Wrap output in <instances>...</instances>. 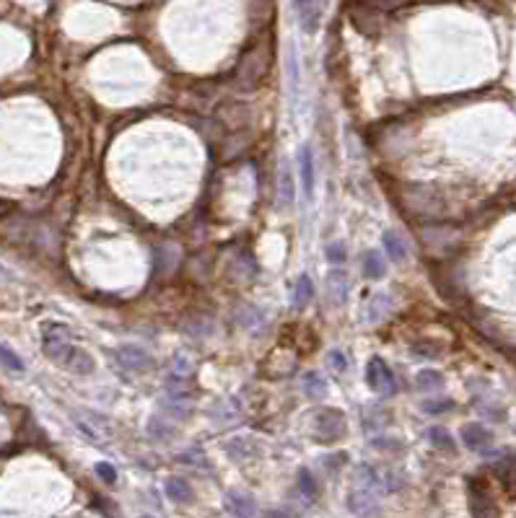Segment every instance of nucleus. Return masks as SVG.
Listing matches in <instances>:
<instances>
[{
	"mask_svg": "<svg viewBox=\"0 0 516 518\" xmlns=\"http://www.w3.org/2000/svg\"><path fill=\"white\" fill-rule=\"evenodd\" d=\"M327 360H330V366H333L337 373H345V371H348V360H345V355L340 353V350H333Z\"/></svg>",
	"mask_w": 516,
	"mask_h": 518,
	"instance_id": "393cba45",
	"label": "nucleus"
},
{
	"mask_svg": "<svg viewBox=\"0 0 516 518\" xmlns=\"http://www.w3.org/2000/svg\"><path fill=\"white\" fill-rule=\"evenodd\" d=\"M60 366H65L68 371L78 373V376H91V373L97 371V363H94V358L88 355L83 347H76V345L68 347V355L63 358V363H60Z\"/></svg>",
	"mask_w": 516,
	"mask_h": 518,
	"instance_id": "39448f33",
	"label": "nucleus"
},
{
	"mask_svg": "<svg viewBox=\"0 0 516 518\" xmlns=\"http://www.w3.org/2000/svg\"><path fill=\"white\" fill-rule=\"evenodd\" d=\"M293 197H296L293 179H290L288 166H283V172H280V200H283V205H286V207H290V205H293Z\"/></svg>",
	"mask_w": 516,
	"mask_h": 518,
	"instance_id": "f3484780",
	"label": "nucleus"
},
{
	"mask_svg": "<svg viewBox=\"0 0 516 518\" xmlns=\"http://www.w3.org/2000/svg\"><path fill=\"white\" fill-rule=\"evenodd\" d=\"M0 363L13 371V373H23V360L16 355V350L8 345H0Z\"/></svg>",
	"mask_w": 516,
	"mask_h": 518,
	"instance_id": "6ab92c4d",
	"label": "nucleus"
},
{
	"mask_svg": "<svg viewBox=\"0 0 516 518\" xmlns=\"http://www.w3.org/2000/svg\"><path fill=\"white\" fill-rule=\"evenodd\" d=\"M304 391H306L309 397H314V400H319V397L327 394V384H324V378H319L317 373H306V376H304Z\"/></svg>",
	"mask_w": 516,
	"mask_h": 518,
	"instance_id": "a211bd4d",
	"label": "nucleus"
},
{
	"mask_svg": "<svg viewBox=\"0 0 516 518\" xmlns=\"http://www.w3.org/2000/svg\"><path fill=\"white\" fill-rule=\"evenodd\" d=\"M428 438L436 448H441V451H454V441H452V435H449L446 428H430Z\"/></svg>",
	"mask_w": 516,
	"mask_h": 518,
	"instance_id": "412c9836",
	"label": "nucleus"
},
{
	"mask_svg": "<svg viewBox=\"0 0 516 518\" xmlns=\"http://www.w3.org/2000/svg\"><path fill=\"white\" fill-rule=\"evenodd\" d=\"M177 428L169 422V415H153L148 420V435L156 438V441H172Z\"/></svg>",
	"mask_w": 516,
	"mask_h": 518,
	"instance_id": "9d476101",
	"label": "nucleus"
},
{
	"mask_svg": "<svg viewBox=\"0 0 516 518\" xmlns=\"http://www.w3.org/2000/svg\"><path fill=\"white\" fill-rule=\"evenodd\" d=\"M364 272L368 275V278H374V280H379L384 272H387V265H384V257L379 254V251H368L364 257Z\"/></svg>",
	"mask_w": 516,
	"mask_h": 518,
	"instance_id": "dca6fc26",
	"label": "nucleus"
},
{
	"mask_svg": "<svg viewBox=\"0 0 516 518\" xmlns=\"http://www.w3.org/2000/svg\"><path fill=\"white\" fill-rule=\"evenodd\" d=\"M166 495H169V500H177V503H190L192 500V487L187 485L184 479H179V477H172V479H166Z\"/></svg>",
	"mask_w": 516,
	"mask_h": 518,
	"instance_id": "4468645a",
	"label": "nucleus"
},
{
	"mask_svg": "<svg viewBox=\"0 0 516 518\" xmlns=\"http://www.w3.org/2000/svg\"><path fill=\"white\" fill-rule=\"evenodd\" d=\"M462 441H464V446L473 448V451H485V448L493 443V435H490V431L483 428V425L470 422V425L462 428Z\"/></svg>",
	"mask_w": 516,
	"mask_h": 518,
	"instance_id": "0eeeda50",
	"label": "nucleus"
},
{
	"mask_svg": "<svg viewBox=\"0 0 516 518\" xmlns=\"http://www.w3.org/2000/svg\"><path fill=\"white\" fill-rule=\"evenodd\" d=\"M324 257H327V262H333V265H340V262H345V257H348V251H345V244H343V241H333L330 247L324 249Z\"/></svg>",
	"mask_w": 516,
	"mask_h": 518,
	"instance_id": "4be33fe9",
	"label": "nucleus"
},
{
	"mask_svg": "<svg viewBox=\"0 0 516 518\" xmlns=\"http://www.w3.org/2000/svg\"><path fill=\"white\" fill-rule=\"evenodd\" d=\"M314 298V282L309 275H301L299 280H296V291H293V309H306L309 303H312Z\"/></svg>",
	"mask_w": 516,
	"mask_h": 518,
	"instance_id": "9b49d317",
	"label": "nucleus"
},
{
	"mask_svg": "<svg viewBox=\"0 0 516 518\" xmlns=\"http://www.w3.org/2000/svg\"><path fill=\"white\" fill-rule=\"evenodd\" d=\"M115 358H117L119 366L128 368V371H138L140 373V371H148V368H151V355L138 345H119Z\"/></svg>",
	"mask_w": 516,
	"mask_h": 518,
	"instance_id": "20e7f679",
	"label": "nucleus"
},
{
	"mask_svg": "<svg viewBox=\"0 0 516 518\" xmlns=\"http://www.w3.org/2000/svg\"><path fill=\"white\" fill-rule=\"evenodd\" d=\"M299 169H301V182H304V194L306 200H314V153L309 145L301 148L299 156Z\"/></svg>",
	"mask_w": 516,
	"mask_h": 518,
	"instance_id": "6e6552de",
	"label": "nucleus"
},
{
	"mask_svg": "<svg viewBox=\"0 0 516 518\" xmlns=\"http://www.w3.org/2000/svg\"><path fill=\"white\" fill-rule=\"evenodd\" d=\"M452 407V402L446 400V402H426L423 404V410L426 412H444V410H449Z\"/></svg>",
	"mask_w": 516,
	"mask_h": 518,
	"instance_id": "a878e982",
	"label": "nucleus"
},
{
	"mask_svg": "<svg viewBox=\"0 0 516 518\" xmlns=\"http://www.w3.org/2000/svg\"><path fill=\"white\" fill-rule=\"evenodd\" d=\"M327 288H330L335 301L343 303L345 296H348V272H343L340 267L330 272V275H327Z\"/></svg>",
	"mask_w": 516,
	"mask_h": 518,
	"instance_id": "ddd939ff",
	"label": "nucleus"
},
{
	"mask_svg": "<svg viewBox=\"0 0 516 518\" xmlns=\"http://www.w3.org/2000/svg\"><path fill=\"white\" fill-rule=\"evenodd\" d=\"M8 210H11V203H6V200H0V218L6 216Z\"/></svg>",
	"mask_w": 516,
	"mask_h": 518,
	"instance_id": "bb28decb",
	"label": "nucleus"
},
{
	"mask_svg": "<svg viewBox=\"0 0 516 518\" xmlns=\"http://www.w3.org/2000/svg\"><path fill=\"white\" fill-rule=\"evenodd\" d=\"M366 384L381 397H392L397 391V381L392 376V368L381 358H371V363L366 368Z\"/></svg>",
	"mask_w": 516,
	"mask_h": 518,
	"instance_id": "f257e3e1",
	"label": "nucleus"
},
{
	"mask_svg": "<svg viewBox=\"0 0 516 518\" xmlns=\"http://www.w3.org/2000/svg\"><path fill=\"white\" fill-rule=\"evenodd\" d=\"M381 241H384V249H387V254L395 262H402V259L408 257V247H405V241L395 234V231H384V236H381Z\"/></svg>",
	"mask_w": 516,
	"mask_h": 518,
	"instance_id": "2eb2a0df",
	"label": "nucleus"
},
{
	"mask_svg": "<svg viewBox=\"0 0 516 518\" xmlns=\"http://www.w3.org/2000/svg\"><path fill=\"white\" fill-rule=\"evenodd\" d=\"M97 475L104 485H117V469L109 464V462H99L97 464Z\"/></svg>",
	"mask_w": 516,
	"mask_h": 518,
	"instance_id": "5701e85b",
	"label": "nucleus"
},
{
	"mask_svg": "<svg viewBox=\"0 0 516 518\" xmlns=\"http://www.w3.org/2000/svg\"><path fill=\"white\" fill-rule=\"evenodd\" d=\"M314 428L319 433V441H337L345 435V417L340 410H324L317 415Z\"/></svg>",
	"mask_w": 516,
	"mask_h": 518,
	"instance_id": "7ed1b4c3",
	"label": "nucleus"
},
{
	"mask_svg": "<svg viewBox=\"0 0 516 518\" xmlns=\"http://www.w3.org/2000/svg\"><path fill=\"white\" fill-rule=\"evenodd\" d=\"M444 386V376L436 371H420L418 373V388L420 391H436Z\"/></svg>",
	"mask_w": 516,
	"mask_h": 518,
	"instance_id": "aec40b11",
	"label": "nucleus"
},
{
	"mask_svg": "<svg viewBox=\"0 0 516 518\" xmlns=\"http://www.w3.org/2000/svg\"><path fill=\"white\" fill-rule=\"evenodd\" d=\"M350 21H353V26L358 29L361 34H368V37H374V34H379V29H381V23H379V16L374 11H366V16H361V11L358 8H350Z\"/></svg>",
	"mask_w": 516,
	"mask_h": 518,
	"instance_id": "1a4fd4ad",
	"label": "nucleus"
},
{
	"mask_svg": "<svg viewBox=\"0 0 516 518\" xmlns=\"http://www.w3.org/2000/svg\"><path fill=\"white\" fill-rule=\"evenodd\" d=\"M293 11L306 34H317L319 29V3L317 0H293Z\"/></svg>",
	"mask_w": 516,
	"mask_h": 518,
	"instance_id": "423d86ee",
	"label": "nucleus"
},
{
	"mask_svg": "<svg viewBox=\"0 0 516 518\" xmlns=\"http://www.w3.org/2000/svg\"><path fill=\"white\" fill-rule=\"evenodd\" d=\"M299 487H301L304 495H309V497L317 495V485H314V477L309 469H301V472H299Z\"/></svg>",
	"mask_w": 516,
	"mask_h": 518,
	"instance_id": "b1692460",
	"label": "nucleus"
},
{
	"mask_svg": "<svg viewBox=\"0 0 516 518\" xmlns=\"http://www.w3.org/2000/svg\"><path fill=\"white\" fill-rule=\"evenodd\" d=\"M226 508L234 516H255V503H252V497L244 495V493H228Z\"/></svg>",
	"mask_w": 516,
	"mask_h": 518,
	"instance_id": "f8f14e48",
	"label": "nucleus"
},
{
	"mask_svg": "<svg viewBox=\"0 0 516 518\" xmlns=\"http://www.w3.org/2000/svg\"><path fill=\"white\" fill-rule=\"evenodd\" d=\"M265 76V57L255 50L241 57L237 70V88H255Z\"/></svg>",
	"mask_w": 516,
	"mask_h": 518,
	"instance_id": "f03ea898",
	"label": "nucleus"
}]
</instances>
